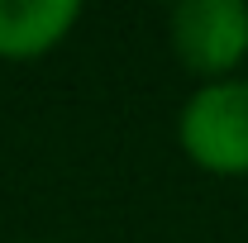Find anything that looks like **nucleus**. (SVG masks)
<instances>
[{
    "label": "nucleus",
    "instance_id": "1",
    "mask_svg": "<svg viewBox=\"0 0 248 243\" xmlns=\"http://www.w3.org/2000/svg\"><path fill=\"white\" fill-rule=\"evenodd\" d=\"M177 143L210 177H248V76L196 86L177 115Z\"/></svg>",
    "mask_w": 248,
    "mask_h": 243
},
{
    "label": "nucleus",
    "instance_id": "2",
    "mask_svg": "<svg viewBox=\"0 0 248 243\" xmlns=\"http://www.w3.org/2000/svg\"><path fill=\"white\" fill-rule=\"evenodd\" d=\"M167 43L191 76L229 81L248 62V5L244 0H182L167 15Z\"/></svg>",
    "mask_w": 248,
    "mask_h": 243
},
{
    "label": "nucleus",
    "instance_id": "3",
    "mask_svg": "<svg viewBox=\"0 0 248 243\" xmlns=\"http://www.w3.org/2000/svg\"><path fill=\"white\" fill-rule=\"evenodd\" d=\"M81 19L77 0H0V58L33 62L62 48Z\"/></svg>",
    "mask_w": 248,
    "mask_h": 243
}]
</instances>
